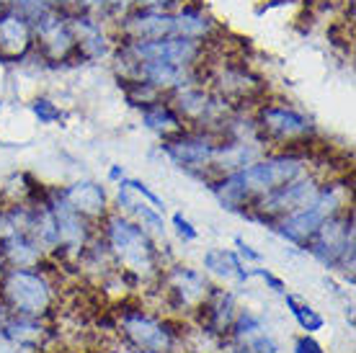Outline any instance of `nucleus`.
<instances>
[{
	"label": "nucleus",
	"mask_w": 356,
	"mask_h": 353,
	"mask_svg": "<svg viewBox=\"0 0 356 353\" xmlns=\"http://www.w3.org/2000/svg\"><path fill=\"white\" fill-rule=\"evenodd\" d=\"M184 0H134V8L155 10V13H173Z\"/></svg>",
	"instance_id": "30"
},
{
	"label": "nucleus",
	"mask_w": 356,
	"mask_h": 353,
	"mask_svg": "<svg viewBox=\"0 0 356 353\" xmlns=\"http://www.w3.org/2000/svg\"><path fill=\"white\" fill-rule=\"evenodd\" d=\"M143 111V124L150 129V132L161 134L163 140L170 137V134L181 132L186 124L181 122V116L176 114V108L168 104V98H161V101H155L150 106L140 108Z\"/></svg>",
	"instance_id": "23"
},
{
	"label": "nucleus",
	"mask_w": 356,
	"mask_h": 353,
	"mask_svg": "<svg viewBox=\"0 0 356 353\" xmlns=\"http://www.w3.org/2000/svg\"><path fill=\"white\" fill-rule=\"evenodd\" d=\"M81 8L90 10V13H98L104 18V10H106V0H81Z\"/></svg>",
	"instance_id": "37"
},
{
	"label": "nucleus",
	"mask_w": 356,
	"mask_h": 353,
	"mask_svg": "<svg viewBox=\"0 0 356 353\" xmlns=\"http://www.w3.org/2000/svg\"><path fill=\"white\" fill-rule=\"evenodd\" d=\"M235 247H238V258H241L243 263H259L261 261V253H256L248 243H243V238H235Z\"/></svg>",
	"instance_id": "34"
},
{
	"label": "nucleus",
	"mask_w": 356,
	"mask_h": 353,
	"mask_svg": "<svg viewBox=\"0 0 356 353\" xmlns=\"http://www.w3.org/2000/svg\"><path fill=\"white\" fill-rule=\"evenodd\" d=\"M307 155L302 150H282V152H266L261 160H256L253 165L241 170L243 181L248 186L253 202L259 196L274 191L279 186L289 183L297 176L307 173Z\"/></svg>",
	"instance_id": "7"
},
{
	"label": "nucleus",
	"mask_w": 356,
	"mask_h": 353,
	"mask_svg": "<svg viewBox=\"0 0 356 353\" xmlns=\"http://www.w3.org/2000/svg\"><path fill=\"white\" fill-rule=\"evenodd\" d=\"M122 183L124 186H129V188H132L134 194L140 196V199H145V202L147 204H152V206H155V209H165V204H163V199L158 194H155V191H152L150 186L147 183H143V181H137V178H122Z\"/></svg>",
	"instance_id": "28"
},
{
	"label": "nucleus",
	"mask_w": 356,
	"mask_h": 353,
	"mask_svg": "<svg viewBox=\"0 0 356 353\" xmlns=\"http://www.w3.org/2000/svg\"><path fill=\"white\" fill-rule=\"evenodd\" d=\"M294 353H323V348H321L318 340H312V338L305 336L294 343Z\"/></svg>",
	"instance_id": "35"
},
{
	"label": "nucleus",
	"mask_w": 356,
	"mask_h": 353,
	"mask_svg": "<svg viewBox=\"0 0 356 353\" xmlns=\"http://www.w3.org/2000/svg\"><path fill=\"white\" fill-rule=\"evenodd\" d=\"M232 353H256V351H253L248 343H243V340H241V345H238V348H235Z\"/></svg>",
	"instance_id": "39"
},
{
	"label": "nucleus",
	"mask_w": 356,
	"mask_h": 353,
	"mask_svg": "<svg viewBox=\"0 0 356 353\" xmlns=\"http://www.w3.org/2000/svg\"><path fill=\"white\" fill-rule=\"evenodd\" d=\"M101 238L106 240L116 265L129 279H155L161 276V256L152 238L122 212H108L104 217Z\"/></svg>",
	"instance_id": "1"
},
{
	"label": "nucleus",
	"mask_w": 356,
	"mask_h": 353,
	"mask_svg": "<svg viewBox=\"0 0 356 353\" xmlns=\"http://www.w3.org/2000/svg\"><path fill=\"white\" fill-rule=\"evenodd\" d=\"M134 62H170L181 67H204L207 60L212 57V44H202L194 39L184 36H163V39H150V42H116Z\"/></svg>",
	"instance_id": "9"
},
{
	"label": "nucleus",
	"mask_w": 356,
	"mask_h": 353,
	"mask_svg": "<svg viewBox=\"0 0 356 353\" xmlns=\"http://www.w3.org/2000/svg\"><path fill=\"white\" fill-rule=\"evenodd\" d=\"M348 199H351V188H346L339 181L321 183V191L315 196V202L302 206V209H297V212L286 214L279 222H274V230L284 240L294 243V245L305 247L307 240L318 232V227L328 217L348 209Z\"/></svg>",
	"instance_id": "5"
},
{
	"label": "nucleus",
	"mask_w": 356,
	"mask_h": 353,
	"mask_svg": "<svg viewBox=\"0 0 356 353\" xmlns=\"http://www.w3.org/2000/svg\"><path fill=\"white\" fill-rule=\"evenodd\" d=\"M34 24L13 6L0 10V62H24L34 54Z\"/></svg>",
	"instance_id": "16"
},
{
	"label": "nucleus",
	"mask_w": 356,
	"mask_h": 353,
	"mask_svg": "<svg viewBox=\"0 0 356 353\" xmlns=\"http://www.w3.org/2000/svg\"><path fill=\"white\" fill-rule=\"evenodd\" d=\"M122 327L132 348L140 353H168L176 343V333L168 322L145 315L143 309H127L122 315Z\"/></svg>",
	"instance_id": "13"
},
{
	"label": "nucleus",
	"mask_w": 356,
	"mask_h": 353,
	"mask_svg": "<svg viewBox=\"0 0 356 353\" xmlns=\"http://www.w3.org/2000/svg\"><path fill=\"white\" fill-rule=\"evenodd\" d=\"M253 119H256V126L266 145L300 150L315 137V124L310 116L286 101L264 98L253 106Z\"/></svg>",
	"instance_id": "4"
},
{
	"label": "nucleus",
	"mask_w": 356,
	"mask_h": 353,
	"mask_svg": "<svg viewBox=\"0 0 356 353\" xmlns=\"http://www.w3.org/2000/svg\"><path fill=\"white\" fill-rule=\"evenodd\" d=\"M284 297H286V304L292 307V315L297 318V322H300V327H302V330H307V333L321 330L325 320H323L321 315L310 307V304H302V302L297 299V297H292V294H284Z\"/></svg>",
	"instance_id": "25"
},
{
	"label": "nucleus",
	"mask_w": 356,
	"mask_h": 353,
	"mask_svg": "<svg viewBox=\"0 0 356 353\" xmlns=\"http://www.w3.org/2000/svg\"><path fill=\"white\" fill-rule=\"evenodd\" d=\"M220 134L209 132V129H196V126H184L181 132L165 137L161 145V150L168 155L176 165L191 170V173H199L204 178L209 173V165H212L214 150L220 145ZM212 181V176H209Z\"/></svg>",
	"instance_id": "10"
},
{
	"label": "nucleus",
	"mask_w": 356,
	"mask_h": 353,
	"mask_svg": "<svg viewBox=\"0 0 356 353\" xmlns=\"http://www.w3.org/2000/svg\"><path fill=\"white\" fill-rule=\"evenodd\" d=\"M31 114L39 119V124H57L60 119H63V108L54 104L52 98L47 96H39L31 101Z\"/></svg>",
	"instance_id": "27"
},
{
	"label": "nucleus",
	"mask_w": 356,
	"mask_h": 353,
	"mask_svg": "<svg viewBox=\"0 0 356 353\" xmlns=\"http://www.w3.org/2000/svg\"><path fill=\"white\" fill-rule=\"evenodd\" d=\"M122 88H124V96L127 101L132 104V106L137 108H145L150 106V104H155V101H161V98H165L158 88H152L150 83H145V80H122Z\"/></svg>",
	"instance_id": "24"
},
{
	"label": "nucleus",
	"mask_w": 356,
	"mask_h": 353,
	"mask_svg": "<svg viewBox=\"0 0 356 353\" xmlns=\"http://www.w3.org/2000/svg\"><path fill=\"white\" fill-rule=\"evenodd\" d=\"M199 309H204V330L207 333H227L232 325V320H235V297H232L230 292H225V289H214L209 292V297H207L202 304H199Z\"/></svg>",
	"instance_id": "21"
},
{
	"label": "nucleus",
	"mask_w": 356,
	"mask_h": 353,
	"mask_svg": "<svg viewBox=\"0 0 356 353\" xmlns=\"http://www.w3.org/2000/svg\"><path fill=\"white\" fill-rule=\"evenodd\" d=\"M3 271H6V263H3V258H0V276H3Z\"/></svg>",
	"instance_id": "41"
},
{
	"label": "nucleus",
	"mask_w": 356,
	"mask_h": 353,
	"mask_svg": "<svg viewBox=\"0 0 356 353\" xmlns=\"http://www.w3.org/2000/svg\"><path fill=\"white\" fill-rule=\"evenodd\" d=\"M10 6H13V0H0V10L10 8Z\"/></svg>",
	"instance_id": "40"
},
{
	"label": "nucleus",
	"mask_w": 356,
	"mask_h": 353,
	"mask_svg": "<svg viewBox=\"0 0 356 353\" xmlns=\"http://www.w3.org/2000/svg\"><path fill=\"white\" fill-rule=\"evenodd\" d=\"M173 227H176V232H178V238L184 240V243H194L196 238H199V232H196V227L191 224V222L184 217V214L178 212V214H173Z\"/></svg>",
	"instance_id": "31"
},
{
	"label": "nucleus",
	"mask_w": 356,
	"mask_h": 353,
	"mask_svg": "<svg viewBox=\"0 0 356 353\" xmlns=\"http://www.w3.org/2000/svg\"><path fill=\"white\" fill-rule=\"evenodd\" d=\"M108 178H111V181H122V178H124V170H122V165H114V168L108 170Z\"/></svg>",
	"instance_id": "38"
},
{
	"label": "nucleus",
	"mask_w": 356,
	"mask_h": 353,
	"mask_svg": "<svg viewBox=\"0 0 356 353\" xmlns=\"http://www.w3.org/2000/svg\"><path fill=\"white\" fill-rule=\"evenodd\" d=\"M161 279L165 284V292L170 294V299L181 309L199 307L212 292L204 274H199L196 268H188V265H173L165 274H161Z\"/></svg>",
	"instance_id": "17"
},
{
	"label": "nucleus",
	"mask_w": 356,
	"mask_h": 353,
	"mask_svg": "<svg viewBox=\"0 0 356 353\" xmlns=\"http://www.w3.org/2000/svg\"><path fill=\"white\" fill-rule=\"evenodd\" d=\"M67 21H70V28L75 34V44H78V57L86 62H98L111 57L116 47V36L111 34V24L106 18H101L98 13H90V10H72L67 13Z\"/></svg>",
	"instance_id": "12"
},
{
	"label": "nucleus",
	"mask_w": 356,
	"mask_h": 353,
	"mask_svg": "<svg viewBox=\"0 0 356 353\" xmlns=\"http://www.w3.org/2000/svg\"><path fill=\"white\" fill-rule=\"evenodd\" d=\"M63 191V199L70 204L75 212L86 217L90 224L96 222H104V217L108 214V199L104 186L96 183V181H75V183L60 188Z\"/></svg>",
	"instance_id": "19"
},
{
	"label": "nucleus",
	"mask_w": 356,
	"mask_h": 353,
	"mask_svg": "<svg viewBox=\"0 0 356 353\" xmlns=\"http://www.w3.org/2000/svg\"><path fill=\"white\" fill-rule=\"evenodd\" d=\"M116 42H150L173 34V13L129 8L127 13L111 21Z\"/></svg>",
	"instance_id": "14"
},
{
	"label": "nucleus",
	"mask_w": 356,
	"mask_h": 353,
	"mask_svg": "<svg viewBox=\"0 0 356 353\" xmlns=\"http://www.w3.org/2000/svg\"><path fill=\"white\" fill-rule=\"evenodd\" d=\"M305 247L325 268L351 271L354 268V212L343 209V212L328 217L318 227V232L307 240Z\"/></svg>",
	"instance_id": "6"
},
{
	"label": "nucleus",
	"mask_w": 356,
	"mask_h": 353,
	"mask_svg": "<svg viewBox=\"0 0 356 353\" xmlns=\"http://www.w3.org/2000/svg\"><path fill=\"white\" fill-rule=\"evenodd\" d=\"M34 36L36 44L34 52L39 60L52 62V65H63L78 57V44H75V34L70 28L67 13L63 10H47L44 16L34 21Z\"/></svg>",
	"instance_id": "11"
},
{
	"label": "nucleus",
	"mask_w": 356,
	"mask_h": 353,
	"mask_svg": "<svg viewBox=\"0 0 356 353\" xmlns=\"http://www.w3.org/2000/svg\"><path fill=\"white\" fill-rule=\"evenodd\" d=\"M0 302L18 318L39 320L52 307L54 284L42 265L6 268L0 276Z\"/></svg>",
	"instance_id": "2"
},
{
	"label": "nucleus",
	"mask_w": 356,
	"mask_h": 353,
	"mask_svg": "<svg viewBox=\"0 0 356 353\" xmlns=\"http://www.w3.org/2000/svg\"><path fill=\"white\" fill-rule=\"evenodd\" d=\"M230 330L235 340H248V338L259 336V330H264V322L250 312H241V315H235Z\"/></svg>",
	"instance_id": "26"
},
{
	"label": "nucleus",
	"mask_w": 356,
	"mask_h": 353,
	"mask_svg": "<svg viewBox=\"0 0 356 353\" xmlns=\"http://www.w3.org/2000/svg\"><path fill=\"white\" fill-rule=\"evenodd\" d=\"M204 271L217 276L222 281H245L248 279V265L243 263L235 250L225 247H209L204 253Z\"/></svg>",
	"instance_id": "22"
},
{
	"label": "nucleus",
	"mask_w": 356,
	"mask_h": 353,
	"mask_svg": "<svg viewBox=\"0 0 356 353\" xmlns=\"http://www.w3.org/2000/svg\"><path fill=\"white\" fill-rule=\"evenodd\" d=\"M52 10H63V13H72L81 8V0H44Z\"/></svg>",
	"instance_id": "36"
},
{
	"label": "nucleus",
	"mask_w": 356,
	"mask_h": 353,
	"mask_svg": "<svg viewBox=\"0 0 356 353\" xmlns=\"http://www.w3.org/2000/svg\"><path fill=\"white\" fill-rule=\"evenodd\" d=\"M173 34L184 36V39L202 42V44H214V39L222 34V28H220V24H217L199 3L184 0V3L173 10Z\"/></svg>",
	"instance_id": "18"
},
{
	"label": "nucleus",
	"mask_w": 356,
	"mask_h": 353,
	"mask_svg": "<svg viewBox=\"0 0 356 353\" xmlns=\"http://www.w3.org/2000/svg\"><path fill=\"white\" fill-rule=\"evenodd\" d=\"M0 108H3V101H0Z\"/></svg>",
	"instance_id": "42"
},
{
	"label": "nucleus",
	"mask_w": 356,
	"mask_h": 353,
	"mask_svg": "<svg viewBox=\"0 0 356 353\" xmlns=\"http://www.w3.org/2000/svg\"><path fill=\"white\" fill-rule=\"evenodd\" d=\"M132 78L145 80L152 88L161 90L163 96H170L181 88H188V85H202L204 83V67H181V65H170V62L147 60L134 65Z\"/></svg>",
	"instance_id": "15"
},
{
	"label": "nucleus",
	"mask_w": 356,
	"mask_h": 353,
	"mask_svg": "<svg viewBox=\"0 0 356 353\" xmlns=\"http://www.w3.org/2000/svg\"><path fill=\"white\" fill-rule=\"evenodd\" d=\"M0 258L6 268H34L42 265L44 250L36 245V240L26 230H16L0 240Z\"/></svg>",
	"instance_id": "20"
},
{
	"label": "nucleus",
	"mask_w": 356,
	"mask_h": 353,
	"mask_svg": "<svg viewBox=\"0 0 356 353\" xmlns=\"http://www.w3.org/2000/svg\"><path fill=\"white\" fill-rule=\"evenodd\" d=\"M204 85L235 108H248L264 101L268 93L266 80L243 60H217L212 57L204 65Z\"/></svg>",
	"instance_id": "3"
},
{
	"label": "nucleus",
	"mask_w": 356,
	"mask_h": 353,
	"mask_svg": "<svg viewBox=\"0 0 356 353\" xmlns=\"http://www.w3.org/2000/svg\"><path fill=\"white\" fill-rule=\"evenodd\" d=\"M321 183H323L321 178L312 176L310 170H307V173L297 176L289 183L279 186L274 191L259 196L256 202L250 204L248 217L266 222V224H274V222H279L286 214L297 212V209H302V206L315 202V196L321 191Z\"/></svg>",
	"instance_id": "8"
},
{
	"label": "nucleus",
	"mask_w": 356,
	"mask_h": 353,
	"mask_svg": "<svg viewBox=\"0 0 356 353\" xmlns=\"http://www.w3.org/2000/svg\"><path fill=\"white\" fill-rule=\"evenodd\" d=\"M250 274H253V276H259V279H264V281H266L268 286H271V289H274L276 294H286L284 281H282V279H276V276L271 274V271H266V268H253Z\"/></svg>",
	"instance_id": "33"
},
{
	"label": "nucleus",
	"mask_w": 356,
	"mask_h": 353,
	"mask_svg": "<svg viewBox=\"0 0 356 353\" xmlns=\"http://www.w3.org/2000/svg\"><path fill=\"white\" fill-rule=\"evenodd\" d=\"M13 8L18 10V13H24V16L34 24L39 16H44L47 10H49V6H47L44 0H13Z\"/></svg>",
	"instance_id": "29"
},
{
	"label": "nucleus",
	"mask_w": 356,
	"mask_h": 353,
	"mask_svg": "<svg viewBox=\"0 0 356 353\" xmlns=\"http://www.w3.org/2000/svg\"><path fill=\"white\" fill-rule=\"evenodd\" d=\"M129 8H134V0H106V10H104V18H106L108 24L116 21V18L127 13Z\"/></svg>",
	"instance_id": "32"
}]
</instances>
